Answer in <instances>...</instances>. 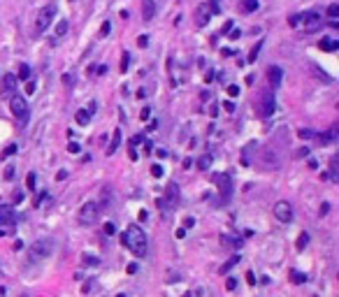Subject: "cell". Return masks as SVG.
<instances>
[{
	"label": "cell",
	"instance_id": "bcb514c9",
	"mask_svg": "<svg viewBox=\"0 0 339 297\" xmlns=\"http://www.w3.org/2000/svg\"><path fill=\"white\" fill-rule=\"evenodd\" d=\"M330 170H332V179L337 176V156L332 158V165H330Z\"/></svg>",
	"mask_w": 339,
	"mask_h": 297
},
{
	"label": "cell",
	"instance_id": "e575fe53",
	"mask_svg": "<svg viewBox=\"0 0 339 297\" xmlns=\"http://www.w3.org/2000/svg\"><path fill=\"white\" fill-rule=\"evenodd\" d=\"M26 93H28V96L35 93V81H33V79H28V84H26Z\"/></svg>",
	"mask_w": 339,
	"mask_h": 297
},
{
	"label": "cell",
	"instance_id": "7bdbcfd3",
	"mask_svg": "<svg viewBox=\"0 0 339 297\" xmlns=\"http://www.w3.org/2000/svg\"><path fill=\"white\" fill-rule=\"evenodd\" d=\"M137 44H140V47H147V44H149V37H147V35H140V37H137Z\"/></svg>",
	"mask_w": 339,
	"mask_h": 297
},
{
	"label": "cell",
	"instance_id": "f907efd6",
	"mask_svg": "<svg viewBox=\"0 0 339 297\" xmlns=\"http://www.w3.org/2000/svg\"><path fill=\"white\" fill-rule=\"evenodd\" d=\"M0 297H7V290H5V288H0Z\"/></svg>",
	"mask_w": 339,
	"mask_h": 297
},
{
	"label": "cell",
	"instance_id": "2e32d148",
	"mask_svg": "<svg viewBox=\"0 0 339 297\" xmlns=\"http://www.w3.org/2000/svg\"><path fill=\"white\" fill-rule=\"evenodd\" d=\"M75 121L79 123V126H88V121H91V111H88V109H79L75 114Z\"/></svg>",
	"mask_w": 339,
	"mask_h": 297
},
{
	"label": "cell",
	"instance_id": "3957f363",
	"mask_svg": "<svg viewBox=\"0 0 339 297\" xmlns=\"http://www.w3.org/2000/svg\"><path fill=\"white\" fill-rule=\"evenodd\" d=\"M98 216H100V207H98L96 202H84L79 214H77L81 225H93V223L98 221Z\"/></svg>",
	"mask_w": 339,
	"mask_h": 297
},
{
	"label": "cell",
	"instance_id": "30bf717a",
	"mask_svg": "<svg viewBox=\"0 0 339 297\" xmlns=\"http://www.w3.org/2000/svg\"><path fill=\"white\" fill-rule=\"evenodd\" d=\"M214 181L218 184V191L223 197L230 195V174H214Z\"/></svg>",
	"mask_w": 339,
	"mask_h": 297
},
{
	"label": "cell",
	"instance_id": "ab89813d",
	"mask_svg": "<svg viewBox=\"0 0 339 297\" xmlns=\"http://www.w3.org/2000/svg\"><path fill=\"white\" fill-rule=\"evenodd\" d=\"M109 31H111L109 21H105V24H102V31H100V35H102V37H105V35H109Z\"/></svg>",
	"mask_w": 339,
	"mask_h": 297
},
{
	"label": "cell",
	"instance_id": "ac0fdd59",
	"mask_svg": "<svg viewBox=\"0 0 339 297\" xmlns=\"http://www.w3.org/2000/svg\"><path fill=\"white\" fill-rule=\"evenodd\" d=\"M260 49H263V40H258V42H256V44H253V49L248 51V58H246V61H248V63H256V61H258Z\"/></svg>",
	"mask_w": 339,
	"mask_h": 297
},
{
	"label": "cell",
	"instance_id": "db71d44e",
	"mask_svg": "<svg viewBox=\"0 0 339 297\" xmlns=\"http://www.w3.org/2000/svg\"><path fill=\"white\" fill-rule=\"evenodd\" d=\"M21 297H26V295H21Z\"/></svg>",
	"mask_w": 339,
	"mask_h": 297
},
{
	"label": "cell",
	"instance_id": "f5cc1de1",
	"mask_svg": "<svg viewBox=\"0 0 339 297\" xmlns=\"http://www.w3.org/2000/svg\"><path fill=\"white\" fill-rule=\"evenodd\" d=\"M117 297H126V295H123V292H121V295H117Z\"/></svg>",
	"mask_w": 339,
	"mask_h": 297
},
{
	"label": "cell",
	"instance_id": "60d3db41",
	"mask_svg": "<svg viewBox=\"0 0 339 297\" xmlns=\"http://www.w3.org/2000/svg\"><path fill=\"white\" fill-rule=\"evenodd\" d=\"M67 151H70V153H79V144H77V142H70V144H67Z\"/></svg>",
	"mask_w": 339,
	"mask_h": 297
},
{
	"label": "cell",
	"instance_id": "d590c367",
	"mask_svg": "<svg viewBox=\"0 0 339 297\" xmlns=\"http://www.w3.org/2000/svg\"><path fill=\"white\" fill-rule=\"evenodd\" d=\"M14 153H16V144H10V146H7V149H5V153H3V158L14 156Z\"/></svg>",
	"mask_w": 339,
	"mask_h": 297
},
{
	"label": "cell",
	"instance_id": "e0dca14e",
	"mask_svg": "<svg viewBox=\"0 0 339 297\" xmlns=\"http://www.w3.org/2000/svg\"><path fill=\"white\" fill-rule=\"evenodd\" d=\"M281 77H284V72H281V67H269V81H272V86H279L281 84Z\"/></svg>",
	"mask_w": 339,
	"mask_h": 297
},
{
	"label": "cell",
	"instance_id": "7a4b0ae2",
	"mask_svg": "<svg viewBox=\"0 0 339 297\" xmlns=\"http://www.w3.org/2000/svg\"><path fill=\"white\" fill-rule=\"evenodd\" d=\"M300 24H302L307 31H316V28L323 26V19H321L319 12H304V14H298L290 19V26H293V28H298Z\"/></svg>",
	"mask_w": 339,
	"mask_h": 297
},
{
	"label": "cell",
	"instance_id": "4dcf8cb0",
	"mask_svg": "<svg viewBox=\"0 0 339 297\" xmlns=\"http://www.w3.org/2000/svg\"><path fill=\"white\" fill-rule=\"evenodd\" d=\"M151 176H153V179H161V176H163V167L161 165H151Z\"/></svg>",
	"mask_w": 339,
	"mask_h": 297
},
{
	"label": "cell",
	"instance_id": "ba28073f",
	"mask_svg": "<svg viewBox=\"0 0 339 297\" xmlns=\"http://www.w3.org/2000/svg\"><path fill=\"white\" fill-rule=\"evenodd\" d=\"M0 93L3 98H12L16 93V75H5L3 79V86H0Z\"/></svg>",
	"mask_w": 339,
	"mask_h": 297
},
{
	"label": "cell",
	"instance_id": "c3c4849f",
	"mask_svg": "<svg viewBox=\"0 0 339 297\" xmlns=\"http://www.w3.org/2000/svg\"><path fill=\"white\" fill-rule=\"evenodd\" d=\"M195 225V218H186V221H184V227H193Z\"/></svg>",
	"mask_w": 339,
	"mask_h": 297
},
{
	"label": "cell",
	"instance_id": "d4e9b609",
	"mask_svg": "<svg viewBox=\"0 0 339 297\" xmlns=\"http://www.w3.org/2000/svg\"><path fill=\"white\" fill-rule=\"evenodd\" d=\"M67 28H70V26H67V21H65V19H63V21H61V24L56 26V37H61V35H65V33H67Z\"/></svg>",
	"mask_w": 339,
	"mask_h": 297
},
{
	"label": "cell",
	"instance_id": "8d00e7d4",
	"mask_svg": "<svg viewBox=\"0 0 339 297\" xmlns=\"http://www.w3.org/2000/svg\"><path fill=\"white\" fill-rule=\"evenodd\" d=\"M223 109L228 111V114H233V111H235V102H230V100H225V102H223Z\"/></svg>",
	"mask_w": 339,
	"mask_h": 297
},
{
	"label": "cell",
	"instance_id": "f35d334b",
	"mask_svg": "<svg viewBox=\"0 0 339 297\" xmlns=\"http://www.w3.org/2000/svg\"><path fill=\"white\" fill-rule=\"evenodd\" d=\"M28 191H35V174H28Z\"/></svg>",
	"mask_w": 339,
	"mask_h": 297
},
{
	"label": "cell",
	"instance_id": "4fadbf2b",
	"mask_svg": "<svg viewBox=\"0 0 339 297\" xmlns=\"http://www.w3.org/2000/svg\"><path fill=\"white\" fill-rule=\"evenodd\" d=\"M239 10H242L244 14H253V12L258 10V0H242V3H239Z\"/></svg>",
	"mask_w": 339,
	"mask_h": 297
},
{
	"label": "cell",
	"instance_id": "9c48e42d",
	"mask_svg": "<svg viewBox=\"0 0 339 297\" xmlns=\"http://www.w3.org/2000/svg\"><path fill=\"white\" fill-rule=\"evenodd\" d=\"M209 21H212V7H209V5H200L195 10V24L202 28V26H207Z\"/></svg>",
	"mask_w": 339,
	"mask_h": 297
},
{
	"label": "cell",
	"instance_id": "83f0119b",
	"mask_svg": "<svg viewBox=\"0 0 339 297\" xmlns=\"http://www.w3.org/2000/svg\"><path fill=\"white\" fill-rule=\"evenodd\" d=\"M209 165H212V158H209V156H205V158H200V161H197V167H200V170H207Z\"/></svg>",
	"mask_w": 339,
	"mask_h": 297
},
{
	"label": "cell",
	"instance_id": "44dd1931",
	"mask_svg": "<svg viewBox=\"0 0 339 297\" xmlns=\"http://www.w3.org/2000/svg\"><path fill=\"white\" fill-rule=\"evenodd\" d=\"M307 244H309V235H307V232H300L295 248H298V251H304V248H307Z\"/></svg>",
	"mask_w": 339,
	"mask_h": 297
},
{
	"label": "cell",
	"instance_id": "7dc6e473",
	"mask_svg": "<svg viewBox=\"0 0 339 297\" xmlns=\"http://www.w3.org/2000/svg\"><path fill=\"white\" fill-rule=\"evenodd\" d=\"M328 209H330V204H328V202H323V204H321V216H325V214H328Z\"/></svg>",
	"mask_w": 339,
	"mask_h": 297
},
{
	"label": "cell",
	"instance_id": "7402d4cb",
	"mask_svg": "<svg viewBox=\"0 0 339 297\" xmlns=\"http://www.w3.org/2000/svg\"><path fill=\"white\" fill-rule=\"evenodd\" d=\"M290 281H293V283H298V286H300V283H304V281H307V274L298 272V269H290Z\"/></svg>",
	"mask_w": 339,
	"mask_h": 297
},
{
	"label": "cell",
	"instance_id": "5bb4252c",
	"mask_svg": "<svg viewBox=\"0 0 339 297\" xmlns=\"http://www.w3.org/2000/svg\"><path fill=\"white\" fill-rule=\"evenodd\" d=\"M328 19H330V26H334V28L339 26V5L337 3L328 7Z\"/></svg>",
	"mask_w": 339,
	"mask_h": 297
},
{
	"label": "cell",
	"instance_id": "f1b7e54d",
	"mask_svg": "<svg viewBox=\"0 0 339 297\" xmlns=\"http://www.w3.org/2000/svg\"><path fill=\"white\" fill-rule=\"evenodd\" d=\"M142 142H144V135H135V137H132V140H130V151H135V146L142 144Z\"/></svg>",
	"mask_w": 339,
	"mask_h": 297
},
{
	"label": "cell",
	"instance_id": "277c9868",
	"mask_svg": "<svg viewBox=\"0 0 339 297\" xmlns=\"http://www.w3.org/2000/svg\"><path fill=\"white\" fill-rule=\"evenodd\" d=\"M56 19V5L54 3H49V5H44L40 10V14H37V21H35V26H37V31H47L51 26V21Z\"/></svg>",
	"mask_w": 339,
	"mask_h": 297
},
{
	"label": "cell",
	"instance_id": "8992f818",
	"mask_svg": "<svg viewBox=\"0 0 339 297\" xmlns=\"http://www.w3.org/2000/svg\"><path fill=\"white\" fill-rule=\"evenodd\" d=\"M10 109H12V114L19 119V121H24V119H28V102H26V98L24 96H12L10 98Z\"/></svg>",
	"mask_w": 339,
	"mask_h": 297
},
{
	"label": "cell",
	"instance_id": "1f68e13d",
	"mask_svg": "<svg viewBox=\"0 0 339 297\" xmlns=\"http://www.w3.org/2000/svg\"><path fill=\"white\" fill-rule=\"evenodd\" d=\"M102 230H105V235H114V232H117V227H114V223H105V225H102Z\"/></svg>",
	"mask_w": 339,
	"mask_h": 297
},
{
	"label": "cell",
	"instance_id": "681fc988",
	"mask_svg": "<svg viewBox=\"0 0 339 297\" xmlns=\"http://www.w3.org/2000/svg\"><path fill=\"white\" fill-rule=\"evenodd\" d=\"M65 176H67V172L63 170V172H58V174H56V179H58V181H63V179H65Z\"/></svg>",
	"mask_w": 339,
	"mask_h": 297
},
{
	"label": "cell",
	"instance_id": "603a6c76",
	"mask_svg": "<svg viewBox=\"0 0 339 297\" xmlns=\"http://www.w3.org/2000/svg\"><path fill=\"white\" fill-rule=\"evenodd\" d=\"M272 111H274V100H272V96H267V98H265V102H263V114L269 116Z\"/></svg>",
	"mask_w": 339,
	"mask_h": 297
},
{
	"label": "cell",
	"instance_id": "816d5d0a",
	"mask_svg": "<svg viewBox=\"0 0 339 297\" xmlns=\"http://www.w3.org/2000/svg\"><path fill=\"white\" fill-rule=\"evenodd\" d=\"M184 297H193V295H191V292H184Z\"/></svg>",
	"mask_w": 339,
	"mask_h": 297
},
{
	"label": "cell",
	"instance_id": "836d02e7",
	"mask_svg": "<svg viewBox=\"0 0 339 297\" xmlns=\"http://www.w3.org/2000/svg\"><path fill=\"white\" fill-rule=\"evenodd\" d=\"M300 137H302V140H309V137H314V130H309V128H304V130H300L298 132Z\"/></svg>",
	"mask_w": 339,
	"mask_h": 297
},
{
	"label": "cell",
	"instance_id": "7c38bea8",
	"mask_svg": "<svg viewBox=\"0 0 339 297\" xmlns=\"http://www.w3.org/2000/svg\"><path fill=\"white\" fill-rule=\"evenodd\" d=\"M119 144H121V130H114V137H111V142H109V146H107V156H114L117 153V149H119Z\"/></svg>",
	"mask_w": 339,
	"mask_h": 297
},
{
	"label": "cell",
	"instance_id": "5b68a950",
	"mask_svg": "<svg viewBox=\"0 0 339 297\" xmlns=\"http://www.w3.org/2000/svg\"><path fill=\"white\" fill-rule=\"evenodd\" d=\"M51 251H54L51 239H37V242L31 244V258L33 260H42V258L51 256Z\"/></svg>",
	"mask_w": 339,
	"mask_h": 297
},
{
	"label": "cell",
	"instance_id": "9a60e30c",
	"mask_svg": "<svg viewBox=\"0 0 339 297\" xmlns=\"http://www.w3.org/2000/svg\"><path fill=\"white\" fill-rule=\"evenodd\" d=\"M167 204H174V202L179 200V186L177 184H170V186H167Z\"/></svg>",
	"mask_w": 339,
	"mask_h": 297
},
{
	"label": "cell",
	"instance_id": "f546056e",
	"mask_svg": "<svg viewBox=\"0 0 339 297\" xmlns=\"http://www.w3.org/2000/svg\"><path fill=\"white\" fill-rule=\"evenodd\" d=\"M225 288L233 292L235 288H237V279H235V277H228V279H225Z\"/></svg>",
	"mask_w": 339,
	"mask_h": 297
},
{
	"label": "cell",
	"instance_id": "d6a6232c",
	"mask_svg": "<svg viewBox=\"0 0 339 297\" xmlns=\"http://www.w3.org/2000/svg\"><path fill=\"white\" fill-rule=\"evenodd\" d=\"M140 119H142V121H149V119H151V109H149V107H144V109L140 111Z\"/></svg>",
	"mask_w": 339,
	"mask_h": 297
},
{
	"label": "cell",
	"instance_id": "cb8c5ba5",
	"mask_svg": "<svg viewBox=\"0 0 339 297\" xmlns=\"http://www.w3.org/2000/svg\"><path fill=\"white\" fill-rule=\"evenodd\" d=\"M16 79H24V81H28V79H31V67L26 65V63L19 67V77H16Z\"/></svg>",
	"mask_w": 339,
	"mask_h": 297
},
{
	"label": "cell",
	"instance_id": "ffe728a7",
	"mask_svg": "<svg viewBox=\"0 0 339 297\" xmlns=\"http://www.w3.org/2000/svg\"><path fill=\"white\" fill-rule=\"evenodd\" d=\"M237 262H239V256H233L228 262H225V265L221 267V269H218V274H228V269H233V267L237 265Z\"/></svg>",
	"mask_w": 339,
	"mask_h": 297
},
{
	"label": "cell",
	"instance_id": "74e56055",
	"mask_svg": "<svg viewBox=\"0 0 339 297\" xmlns=\"http://www.w3.org/2000/svg\"><path fill=\"white\" fill-rule=\"evenodd\" d=\"M5 179H7V181H12V179H14V167H12V165H7V170H5Z\"/></svg>",
	"mask_w": 339,
	"mask_h": 297
},
{
	"label": "cell",
	"instance_id": "484cf974",
	"mask_svg": "<svg viewBox=\"0 0 339 297\" xmlns=\"http://www.w3.org/2000/svg\"><path fill=\"white\" fill-rule=\"evenodd\" d=\"M321 49H323V51H334V49H337V42H330V40H323V42H321Z\"/></svg>",
	"mask_w": 339,
	"mask_h": 297
},
{
	"label": "cell",
	"instance_id": "ee69618b",
	"mask_svg": "<svg viewBox=\"0 0 339 297\" xmlns=\"http://www.w3.org/2000/svg\"><path fill=\"white\" fill-rule=\"evenodd\" d=\"M246 281H248V286H253V283H256V274H253L251 269L246 272Z\"/></svg>",
	"mask_w": 339,
	"mask_h": 297
},
{
	"label": "cell",
	"instance_id": "52a82bcc",
	"mask_svg": "<svg viewBox=\"0 0 339 297\" xmlns=\"http://www.w3.org/2000/svg\"><path fill=\"white\" fill-rule=\"evenodd\" d=\"M274 216H277V221H281V223H290L293 221V207H290L286 200H279L277 204H274Z\"/></svg>",
	"mask_w": 339,
	"mask_h": 297
},
{
	"label": "cell",
	"instance_id": "8fae6325",
	"mask_svg": "<svg viewBox=\"0 0 339 297\" xmlns=\"http://www.w3.org/2000/svg\"><path fill=\"white\" fill-rule=\"evenodd\" d=\"M153 14H156V3L153 0H142V19L151 21Z\"/></svg>",
	"mask_w": 339,
	"mask_h": 297
},
{
	"label": "cell",
	"instance_id": "d6986e66",
	"mask_svg": "<svg viewBox=\"0 0 339 297\" xmlns=\"http://www.w3.org/2000/svg\"><path fill=\"white\" fill-rule=\"evenodd\" d=\"M81 262L88 265V267H98V265H100V258L91 256V253H81Z\"/></svg>",
	"mask_w": 339,
	"mask_h": 297
},
{
	"label": "cell",
	"instance_id": "4316f807",
	"mask_svg": "<svg viewBox=\"0 0 339 297\" xmlns=\"http://www.w3.org/2000/svg\"><path fill=\"white\" fill-rule=\"evenodd\" d=\"M128 65H130V54L123 51V58H121V72H128Z\"/></svg>",
	"mask_w": 339,
	"mask_h": 297
},
{
	"label": "cell",
	"instance_id": "6da1fadb",
	"mask_svg": "<svg viewBox=\"0 0 339 297\" xmlns=\"http://www.w3.org/2000/svg\"><path fill=\"white\" fill-rule=\"evenodd\" d=\"M121 242L126 244V248L130 253H135L137 258H144L149 251L147 246V235H144V230L140 225H128V230L121 235Z\"/></svg>",
	"mask_w": 339,
	"mask_h": 297
},
{
	"label": "cell",
	"instance_id": "f6af8a7d",
	"mask_svg": "<svg viewBox=\"0 0 339 297\" xmlns=\"http://www.w3.org/2000/svg\"><path fill=\"white\" fill-rule=\"evenodd\" d=\"M126 272H128V274H135V272H137V262H130V265L126 267Z\"/></svg>",
	"mask_w": 339,
	"mask_h": 297
},
{
	"label": "cell",
	"instance_id": "b9f144b4",
	"mask_svg": "<svg viewBox=\"0 0 339 297\" xmlns=\"http://www.w3.org/2000/svg\"><path fill=\"white\" fill-rule=\"evenodd\" d=\"M237 93H239V88H237L235 84H230V86H228V96H230V98H235Z\"/></svg>",
	"mask_w": 339,
	"mask_h": 297
}]
</instances>
